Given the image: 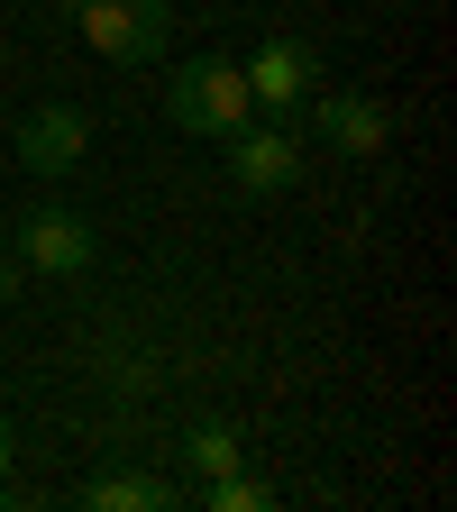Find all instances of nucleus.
I'll list each match as a JSON object with an SVG mask.
<instances>
[{"mask_svg": "<svg viewBox=\"0 0 457 512\" xmlns=\"http://www.w3.org/2000/svg\"><path fill=\"white\" fill-rule=\"evenodd\" d=\"M247 110L256 101H247V74H238L229 55H192L183 74L165 83V119L183 128V138H220L229 147L238 128H247Z\"/></svg>", "mask_w": 457, "mask_h": 512, "instance_id": "1", "label": "nucleus"}, {"mask_svg": "<svg viewBox=\"0 0 457 512\" xmlns=\"http://www.w3.org/2000/svg\"><path fill=\"white\" fill-rule=\"evenodd\" d=\"M74 28L110 64H156L165 55V0H74Z\"/></svg>", "mask_w": 457, "mask_h": 512, "instance_id": "2", "label": "nucleus"}, {"mask_svg": "<svg viewBox=\"0 0 457 512\" xmlns=\"http://www.w3.org/2000/svg\"><path fill=\"white\" fill-rule=\"evenodd\" d=\"M92 256H101V238H92L83 211L37 202V211L19 220V266H37V275H92Z\"/></svg>", "mask_w": 457, "mask_h": 512, "instance_id": "3", "label": "nucleus"}, {"mask_svg": "<svg viewBox=\"0 0 457 512\" xmlns=\"http://www.w3.org/2000/svg\"><path fill=\"white\" fill-rule=\"evenodd\" d=\"M83 147H92V119L74 110V101H37L28 119H19V165L37 174V183H64L83 165Z\"/></svg>", "mask_w": 457, "mask_h": 512, "instance_id": "4", "label": "nucleus"}, {"mask_svg": "<svg viewBox=\"0 0 457 512\" xmlns=\"http://www.w3.org/2000/svg\"><path fill=\"white\" fill-rule=\"evenodd\" d=\"M302 138H293V128H238V138H229V183L238 192H256V202H275V192H293L302 183Z\"/></svg>", "mask_w": 457, "mask_h": 512, "instance_id": "5", "label": "nucleus"}, {"mask_svg": "<svg viewBox=\"0 0 457 512\" xmlns=\"http://www.w3.org/2000/svg\"><path fill=\"white\" fill-rule=\"evenodd\" d=\"M238 74H247V101H256V110L293 119V110L311 101V83H320V55H311L302 37H266V46H256V64H238Z\"/></svg>", "mask_w": 457, "mask_h": 512, "instance_id": "6", "label": "nucleus"}, {"mask_svg": "<svg viewBox=\"0 0 457 512\" xmlns=\"http://www.w3.org/2000/svg\"><path fill=\"white\" fill-rule=\"evenodd\" d=\"M302 110H311V128L339 156H384V138H394V110H384L375 92H311Z\"/></svg>", "mask_w": 457, "mask_h": 512, "instance_id": "7", "label": "nucleus"}, {"mask_svg": "<svg viewBox=\"0 0 457 512\" xmlns=\"http://www.w3.org/2000/svg\"><path fill=\"white\" fill-rule=\"evenodd\" d=\"M183 467L211 485V476L247 467V448H238V430H229V421H192V430H183Z\"/></svg>", "mask_w": 457, "mask_h": 512, "instance_id": "8", "label": "nucleus"}, {"mask_svg": "<svg viewBox=\"0 0 457 512\" xmlns=\"http://www.w3.org/2000/svg\"><path fill=\"white\" fill-rule=\"evenodd\" d=\"M83 503H92V512H165L174 485H156V476H119V467H110V476L83 485Z\"/></svg>", "mask_w": 457, "mask_h": 512, "instance_id": "9", "label": "nucleus"}, {"mask_svg": "<svg viewBox=\"0 0 457 512\" xmlns=\"http://www.w3.org/2000/svg\"><path fill=\"white\" fill-rule=\"evenodd\" d=\"M202 503H211V512H266L275 494H266V476H247V467H229V476H211V485H202Z\"/></svg>", "mask_w": 457, "mask_h": 512, "instance_id": "10", "label": "nucleus"}, {"mask_svg": "<svg viewBox=\"0 0 457 512\" xmlns=\"http://www.w3.org/2000/svg\"><path fill=\"white\" fill-rule=\"evenodd\" d=\"M10 458H19V439H10V412H0V476H10Z\"/></svg>", "mask_w": 457, "mask_h": 512, "instance_id": "11", "label": "nucleus"}, {"mask_svg": "<svg viewBox=\"0 0 457 512\" xmlns=\"http://www.w3.org/2000/svg\"><path fill=\"white\" fill-rule=\"evenodd\" d=\"M0 64H10V28H0Z\"/></svg>", "mask_w": 457, "mask_h": 512, "instance_id": "12", "label": "nucleus"}]
</instances>
